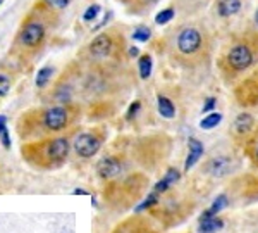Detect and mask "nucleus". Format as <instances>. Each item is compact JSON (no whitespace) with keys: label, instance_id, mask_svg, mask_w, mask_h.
<instances>
[{"label":"nucleus","instance_id":"nucleus-10","mask_svg":"<svg viewBox=\"0 0 258 233\" xmlns=\"http://www.w3.org/2000/svg\"><path fill=\"white\" fill-rule=\"evenodd\" d=\"M236 99L243 106L258 104V69L249 78L239 83V86L236 88Z\"/></svg>","mask_w":258,"mask_h":233},{"label":"nucleus","instance_id":"nucleus-25","mask_svg":"<svg viewBox=\"0 0 258 233\" xmlns=\"http://www.w3.org/2000/svg\"><path fill=\"white\" fill-rule=\"evenodd\" d=\"M100 11H102V7L98 6V4H91L88 9L85 11V14H83V21H86V23H90V21H95L98 18Z\"/></svg>","mask_w":258,"mask_h":233},{"label":"nucleus","instance_id":"nucleus-32","mask_svg":"<svg viewBox=\"0 0 258 233\" xmlns=\"http://www.w3.org/2000/svg\"><path fill=\"white\" fill-rule=\"evenodd\" d=\"M4 130H7V118L4 114H0V133Z\"/></svg>","mask_w":258,"mask_h":233},{"label":"nucleus","instance_id":"nucleus-1","mask_svg":"<svg viewBox=\"0 0 258 233\" xmlns=\"http://www.w3.org/2000/svg\"><path fill=\"white\" fill-rule=\"evenodd\" d=\"M80 114L78 107L71 106H52L47 109L31 111L26 116L21 118L19 124H24V131H21L23 138L30 136H40V140L45 135H57V133L66 131L68 128L76 123V118Z\"/></svg>","mask_w":258,"mask_h":233},{"label":"nucleus","instance_id":"nucleus-13","mask_svg":"<svg viewBox=\"0 0 258 233\" xmlns=\"http://www.w3.org/2000/svg\"><path fill=\"white\" fill-rule=\"evenodd\" d=\"M114 233H157V231L153 230L147 221H143V219L133 218V219H129V221L120 224Z\"/></svg>","mask_w":258,"mask_h":233},{"label":"nucleus","instance_id":"nucleus-24","mask_svg":"<svg viewBox=\"0 0 258 233\" xmlns=\"http://www.w3.org/2000/svg\"><path fill=\"white\" fill-rule=\"evenodd\" d=\"M11 86H12V80L9 74L0 73V101H2L4 97H7V94L11 91Z\"/></svg>","mask_w":258,"mask_h":233},{"label":"nucleus","instance_id":"nucleus-19","mask_svg":"<svg viewBox=\"0 0 258 233\" xmlns=\"http://www.w3.org/2000/svg\"><path fill=\"white\" fill-rule=\"evenodd\" d=\"M152 69H153V61H152V56L148 54H143V56L138 59V71H140V78L141 80H148L150 74H152Z\"/></svg>","mask_w":258,"mask_h":233},{"label":"nucleus","instance_id":"nucleus-16","mask_svg":"<svg viewBox=\"0 0 258 233\" xmlns=\"http://www.w3.org/2000/svg\"><path fill=\"white\" fill-rule=\"evenodd\" d=\"M243 147H244V152H246L248 159L251 161V164L258 168V126H256V130L253 131V135L244 142Z\"/></svg>","mask_w":258,"mask_h":233},{"label":"nucleus","instance_id":"nucleus-29","mask_svg":"<svg viewBox=\"0 0 258 233\" xmlns=\"http://www.w3.org/2000/svg\"><path fill=\"white\" fill-rule=\"evenodd\" d=\"M140 109H141V102H140V101H135V102H133L131 106H129L127 114H126V119H127V121H131V119L135 118V116L140 112Z\"/></svg>","mask_w":258,"mask_h":233},{"label":"nucleus","instance_id":"nucleus-27","mask_svg":"<svg viewBox=\"0 0 258 233\" xmlns=\"http://www.w3.org/2000/svg\"><path fill=\"white\" fill-rule=\"evenodd\" d=\"M73 0H41L43 6H47L48 9L52 11H57V9H66Z\"/></svg>","mask_w":258,"mask_h":233},{"label":"nucleus","instance_id":"nucleus-28","mask_svg":"<svg viewBox=\"0 0 258 233\" xmlns=\"http://www.w3.org/2000/svg\"><path fill=\"white\" fill-rule=\"evenodd\" d=\"M162 178H164V180L167 181L170 187H172L174 183H177L179 180H181V173H179L176 168H169V169H167V173H165Z\"/></svg>","mask_w":258,"mask_h":233},{"label":"nucleus","instance_id":"nucleus-36","mask_svg":"<svg viewBox=\"0 0 258 233\" xmlns=\"http://www.w3.org/2000/svg\"><path fill=\"white\" fill-rule=\"evenodd\" d=\"M256 23H258V11H256Z\"/></svg>","mask_w":258,"mask_h":233},{"label":"nucleus","instance_id":"nucleus-37","mask_svg":"<svg viewBox=\"0 0 258 233\" xmlns=\"http://www.w3.org/2000/svg\"><path fill=\"white\" fill-rule=\"evenodd\" d=\"M2 4H4V0H0V6H2Z\"/></svg>","mask_w":258,"mask_h":233},{"label":"nucleus","instance_id":"nucleus-34","mask_svg":"<svg viewBox=\"0 0 258 233\" xmlns=\"http://www.w3.org/2000/svg\"><path fill=\"white\" fill-rule=\"evenodd\" d=\"M73 195H90V192H86V190H83V189H76V190H73Z\"/></svg>","mask_w":258,"mask_h":233},{"label":"nucleus","instance_id":"nucleus-14","mask_svg":"<svg viewBox=\"0 0 258 233\" xmlns=\"http://www.w3.org/2000/svg\"><path fill=\"white\" fill-rule=\"evenodd\" d=\"M224 228V219L220 216H203L200 218L198 231L200 233H215Z\"/></svg>","mask_w":258,"mask_h":233},{"label":"nucleus","instance_id":"nucleus-23","mask_svg":"<svg viewBox=\"0 0 258 233\" xmlns=\"http://www.w3.org/2000/svg\"><path fill=\"white\" fill-rule=\"evenodd\" d=\"M174 16H176V11H174L172 7H167V9L160 11L159 14L155 16V23L160 24V26H164V24H167L169 21L174 19Z\"/></svg>","mask_w":258,"mask_h":233},{"label":"nucleus","instance_id":"nucleus-11","mask_svg":"<svg viewBox=\"0 0 258 233\" xmlns=\"http://www.w3.org/2000/svg\"><path fill=\"white\" fill-rule=\"evenodd\" d=\"M124 169V162L117 156H107L97 162V174L102 180H114Z\"/></svg>","mask_w":258,"mask_h":233},{"label":"nucleus","instance_id":"nucleus-18","mask_svg":"<svg viewBox=\"0 0 258 233\" xmlns=\"http://www.w3.org/2000/svg\"><path fill=\"white\" fill-rule=\"evenodd\" d=\"M229 204H231V201H229V195L227 194H220V195H217V199L212 202V206L209 207V209L203 213V216H217L220 211L226 209Z\"/></svg>","mask_w":258,"mask_h":233},{"label":"nucleus","instance_id":"nucleus-12","mask_svg":"<svg viewBox=\"0 0 258 233\" xmlns=\"http://www.w3.org/2000/svg\"><path fill=\"white\" fill-rule=\"evenodd\" d=\"M188 147H189V152H188V157H186V161H184V171H189V169L193 168L200 159H202L203 152H205L203 144L200 142L198 138H195V136H191V138L188 140Z\"/></svg>","mask_w":258,"mask_h":233},{"label":"nucleus","instance_id":"nucleus-6","mask_svg":"<svg viewBox=\"0 0 258 233\" xmlns=\"http://www.w3.org/2000/svg\"><path fill=\"white\" fill-rule=\"evenodd\" d=\"M124 47V38L117 31H105L100 33L90 41L86 54L93 62H103L112 57H117Z\"/></svg>","mask_w":258,"mask_h":233},{"label":"nucleus","instance_id":"nucleus-17","mask_svg":"<svg viewBox=\"0 0 258 233\" xmlns=\"http://www.w3.org/2000/svg\"><path fill=\"white\" fill-rule=\"evenodd\" d=\"M157 106H159V112L162 118H167V119H172L176 116V106L172 104L169 97L165 95H159L157 97Z\"/></svg>","mask_w":258,"mask_h":233},{"label":"nucleus","instance_id":"nucleus-30","mask_svg":"<svg viewBox=\"0 0 258 233\" xmlns=\"http://www.w3.org/2000/svg\"><path fill=\"white\" fill-rule=\"evenodd\" d=\"M0 144L4 145V149H11V133H9V128L0 133Z\"/></svg>","mask_w":258,"mask_h":233},{"label":"nucleus","instance_id":"nucleus-33","mask_svg":"<svg viewBox=\"0 0 258 233\" xmlns=\"http://www.w3.org/2000/svg\"><path fill=\"white\" fill-rule=\"evenodd\" d=\"M127 54H129V57H136V56L140 54V51H138L136 47H131V49L127 51Z\"/></svg>","mask_w":258,"mask_h":233},{"label":"nucleus","instance_id":"nucleus-2","mask_svg":"<svg viewBox=\"0 0 258 233\" xmlns=\"http://www.w3.org/2000/svg\"><path fill=\"white\" fill-rule=\"evenodd\" d=\"M174 57L189 69L200 68L210 59V40L198 26H186L177 33L174 41Z\"/></svg>","mask_w":258,"mask_h":233},{"label":"nucleus","instance_id":"nucleus-9","mask_svg":"<svg viewBox=\"0 0 258 233\" xmlns=\"http://www.w3.org/2000/svg\"><path fill=\"white\" fill-rule=\"evenodd\" d=\"M255 130H256V121L253 118V114H249V112H239L234 121H232L231 135L238 144L244 145V142L253 135Z\"/></svg>","mask_w":258,"mask_h":233},{"label":"nucleus","instance_id":"nucleus-22","mask_svg":"<svg viewBox=\"0 0 258 233\" xmlns=\"http://www.w3.org/2000/svg\"><path fill=\"white\" fill-rule=\"evenodd\" d=\"M160 202V195L159 194H155L152 190V192L148 194V197L145 199L143 202L138 204V206L135 207V211L136 213H141V211H147V209H153V207H157V204Z\"/></svg>","mask_w":258,"mask_h":233},{"label":"nucleus","instance_id":"nucleus-31","mask_svg":"<svg viewBox=\"0 0 258 233\" xmlns=\"http://www.w3.org/2000/svg\"><path fill=\"white\" fill-rule=\"evenodd\" d=\"M215 106H217V99H215V97H209V99H207V102L203 104V112L214 111Z\"/></svg>","mask_w":258,"mask_h":233},{"label":"nucleus","instance_id":"nucleus-7","mask_svg":"<svg viewBox=\"0 0 258 233\" xmlns=\"http://www.w3.org/2000/svg\"><path fill=\"white\" fill-rule=\"evenodd\" d=\"M103 140H105V135L100 130L83 131L74 138L73 149L76 152V156L81 157V159H91V157L100 152Z\"/></svg>","mask_w":258,"mask_h":233},{"label":"nucleus","instance_id":"nucleus-20","mask_svg":"<svg viewBox=\"0 0 258 233\" xmlns=\"http://www.w3.org/2000/svg\"><path fill=\"white\" fill-rule=\"evenodd\" d=\"M52 76H53L52 66H43V68L38 69V73H36V86H38V88H45L50 83V80H52Z\"/></svg>","mask_w":258,"mask_h":233},{"label":"nucleus","instance_id":"nucleus-21","mask_svg":"<svg viewBox=\"0 0 258 233\" xmlns=\"http://www.w3.org/2000/svg\"><path fill=\"white\" fill-rule=\"evenodd\" d=\"M220 121H222V114L220 112H210V114H207L200 121V128L202 130H214L215 126H219Z\"/></svg>","mask_w":258,"mask_h":233},{"label":"nucleus","instance_id":"nucleus-35","mask_svg":"<svg viewBox=\"0 0 258 233\" xmlns=\"http://www.w3.org/2000/svg\"><path fill=\"white\" fill-rule=\"evenodd\" d=\"M120 2H124V4H129V2H133V0H120Z\"/></svg>","mask_w":258,"mask_h":233},{"label":"nucleus","instance_id":"nucleus-5","mask_svg":"<svg viewBox=\"0 0 258 233\" xmlns=\"http://www.w3.org/2000/svg\"><path fill=\"white\" fill-rule=\"evenodd\" d=\"M71 142L68 136H48L23 147V156L28 162L45 169L62 166L69 157Z\"/></svg>","mask_w":258,"mask_h":233},{"label":"nucleus","instance_id":"nucleus-3","mask_svg":"<svg viewBox=\"0 0 258 233\" xmlns=\"http://www.w3.org/2000/svg\"><path fill=\"white\" fill-rule=\"evenodd\" d=\"M35 9L38 11V14H35V12L28 14L14 40V47L23 54H35L43 47L48 33L50 16H55L52 9H48L41 2Z\"/></svg>","mask_w":258,"mask_h":233},{"label":"nucleus","instance_id":"nucleus-8","mask_svg":"<svg viewBox=\"0 0 258 233\" xmlns=\"http://www.w3.org/2000/svg\"><path fill=\"white\" fill-rule=\"evenodd\" d=\"M238 162L232 156H226V154H219V156L210 157L203 166V173L209 174L212 178H224L229 176L236 169Z\"/></svg>","mask_w":258,"mask_h":233},{"label":"nucleus","instance_id":"nucleus-4","mask_svg":"<svg viewBox=\"0 0 258 233\" xmlns=\"http://www.w3.org/2000/svg\"><path fill=\"white\" fill-rule=\"evenodd\" d=\"M258 61V40L243 38L238 40L222 54L219 68L224 80L227 83L234 81L243 73L249 71Z\"/></svg>","mask_w":258,"mask_h":233},{"label":"nucleus","instance_id":"nucleus-26","mask_svg":"<svg viewBox=\"0 0 258 233\" xmlns=\"http://www.w3.org/2000/svg\"><path fill=\"white\" fill-rule=\"evenodd\" d=\"M150 36H152V31H150V28L147 26L136 28L135 33H133V40H136V41H148Z\"/></svg>","mask_w":258,"mask_h":233},{"label":"nucleus","instance_id":"nucleus-15","mask_svg":"<svg viewBox=\"0 0 258 233\" xmlns=\"http://www.w3.org/2000/svg\"><path fill=\"white\" fill-rule=\"evenodd\" d=\"M243 7V0H219L217 2V12L220 18H231L238 14Z\"/></svg>","mask_w":258,"mask_h":233}]
</instances>
